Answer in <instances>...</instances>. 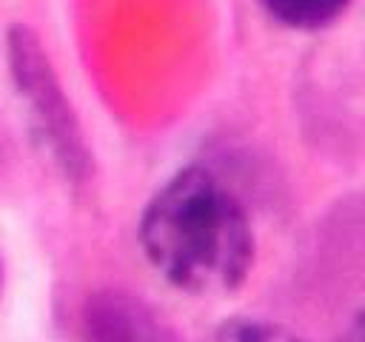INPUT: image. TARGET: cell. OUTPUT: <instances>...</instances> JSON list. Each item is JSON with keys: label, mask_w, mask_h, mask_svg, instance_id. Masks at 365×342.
<instances>
[{"label": "cell", "mask_w": 365, "mask_h": 342, "mask_svg": "<svg viewBox=\"0 0 365 342\" xmlns=\"http://www.w3.org/2000/svg\"><path fill=\"white\" fill-rule=\"evenodd\" d=\"M205 342H302L288 328L262 319H225Z\"/></svg>", "instance_id": "5"}, {"label": "cell", "mask_w": 365, "mask_h": 342, "mask_svg": "<svg viewBox=\"0 0 365 342\" xmlns=\"http://www.w3.org/2000/svg\"><path fill=\"white\" fill-rule=\"evenodd\" d=\"M86 342H177L174 328L143 299L120 291H103L83 308Z\"/></svg>", "instance_id": "3"}, {"label": "cell", "mask_w": 365, "mask_h": 342, "mask_svg": "<svg viewBox=\"0 0 365 342\" xmlns=\"http://www.w3.org/2000/svg\"><path fill=\"white\" fill-rule=\"evenodd\" d=\"M9 66L20 97L29 103V111L43 134L57 165L71 177L83 180L88 174V148L74 117V108L43 51L37 34L26 26L9 28Z\"/></svg>", "instance_id": "2"}, {"label": "cell", "mask_w": 365, "mask_h": 342, "mask_svg": "<svg viewBox=\"0 0 365 342\" xmlns=\"http://www.w3.org/2000/svg\"><path fill=\"white\" fill-rule=\"evenodd\" d=\"M151 268L185 294H228L254 265V231L242 202L208 168L168 177L140 217Z\"/></svg>", "instance_id": "1"}, {"label": "cell", "mask_w": 365, "mask_h": 342, "mask_svg": "<svg viewBox=\"0 0 365 342\" xmlns=\"http://www.w3.org/2000/svg\"><path fill=\"white\" fill-rule=\"evenodd\" d=\"M259 3L277 23L302 31H314L334 23L351 6V0H259Z\"/></svg>", "instance_id": "4"}]
</instances>
